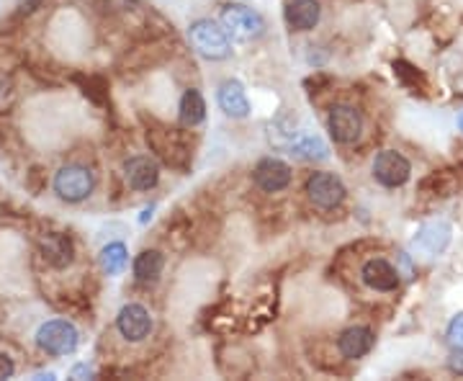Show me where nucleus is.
I'll return each mask as SVG.
<instances>
[{
    "label": "nucleus",
    "mask_w": 463,
    "mask_h": 381,
    "mask_svg": "<svg viewBox=\"0 0 463 381\" xmlns=\"http://www.w3.org/2000/svg\"><path fill=\"white\" fill-rule=\"evenodd\" d=\"M188 42L194 52L209 60V62H222L232 54L230 33L224 32L222 24H216L212 18H199L188 26Z\"/></svg>",
    "instance_id": "f257e3e1"
},
{
    "label": "nucleus",
    "mask_w": 463,
    "mask_h": 381,
    "mask_svg": "<svg viewBox=\"0 0 463 381\" xmlns=\"http://www.w3.org/2000/svg\"><path fill=\"white\" fill-rule=\"evenodd\" d=\"M36 348L47 353L52 358H62V356H72L78 346H80V332L70 322V319H47L39 325V330L33 335Z\"/></svg>",
    "instance_id": "f03ea898"
},
{
    "label": "nucleus",
    "mask_w": 463,
    "mask_h": 381,
    "mask_svg": "<svg viewBox=\"0 0 463 381\" xmlns=\"http://www.w3.org/2000/svg\"><path fill=\"white\" fill-rule=\"evenodd\" d=\"M52 188L57 194V199L67 201V204H80V201L90 199L96 191V173L88 166L80 163H67L57 173Z\"/></svg>",
    "instance_id": "7ed1b4c3"
},
{
    "label": "nucleus",
    "mask_w": 463,
    "mask_h": 381,
    "mask_svg": "<svg viewBox=\"0 0 463 381\" xmlns=\"http://www.w3.org/2000/svg\"><path fill=\"white\" fill-rule=\"evenodd\" d=\"M147 145L155 149V155L175 170H188L194 160V148L183 137L181 129H147Z\"/></svg>",
    "instance_id": "20e7f679"
},
{
    "label": "nucleus",
    "mask_w": 463,
    "mask_h": 381,
    "mask_svg": "<svg viewBox=\"0 0 463 381\" xmlns=\"http://www.w3.org/2000/svg\"><path fill=\"white\" fill-rule=\"evenodd\" d=\"M219 24L237 42H255V39H260L265 33V18L255 8L242 5V3L224 5L222 16H219Z\"/></svg>",
    "instance_id": "39448f33"
},
{
    "label": "nucleus",
    "mask_w": 463,
    "mask_h": 381,
    "mask_svg": "<svg viewBox=\"0 0 463 381\" xmlns=\"http://www.w3.org/2000/svg\"><path fill=\"white\" fill-rule=\"evenodd\" d=\"M371 173H373V181L381 183L383 188H402L412 178V163L397 149H381L373 157Z\"/></svg>",
    "instance_id": "423d86ee"
},
{
    "label": "nucleus",
    "mask_w": 463,
    "mask_h": 381,
    "mask_svg": "<svg viewBox=\"0 0 463 381\" xmlns=\"http://www.w3.org/2000/svg\"><path fill=\"white\" fill-rule=\"evenodd\" d=\"M304 191H307L309 201L315 204L317 209H322V212L337 209L347 196L345 183L340 181L335 173H322V170H319V173H312V176L307 178Z\"/></svg>",
    "instance_id": "0eeeda50"
},
{
    "label": "nucleus",
    "mask_w": 463,
    "mask_h": 381,
    "mask_svg": "<svg viewBox=\"0 0 463 381\" xmlns=\"http://www.w3.org/2000/svg\"><path fill=\"white\" fill-rule=\"evenodd\" d=\"M327 132H330L335 145H353L364 134V117L355 106L350 103H337L327 114Z\"/></svg>",
    "instance_id": "6e6552de"
},
{
    "label": "nucleus",
    "mask_w": 463,
    "mask_h": 381,
    "mask_svg": "<svg viewBox=\"0 0 463 381\" xmlns=\"http://www.w3.org/2000/svg\"><path fill=\"white\" fill-rule=\"evenodd\" d=\"M152 328H155V319H152V312H149L145 304H124L116 315V330L118 335L127 340V343H142L152 335Z\"/></svg>",
    "instance_id": "1a4fd4ad"
},
{
    "label": "nucleus",
    "mask_w": 463,
    "mask_h": 381,
    "mask_svg": "<svg viewBox=\"0 0 463 381\" xmlns=\"http://www.w3.org/2000/svg\"><path fill=\"white\" fill-rule=\"evenodd\" d=\"M291 178H294V170L288 163H283L279 157H265L260 160L255 170H252V181L255 186L263 191V194H279V191H286L291 186Z\"/></svg>",
    "instance_id": "9d476101"
},
{
    "label": "nucleus",
    "mask_w": 463,
    "mask_h": 381,
    "mask_svg": "<svg viewBox=\"0 0 463 381\" xmlns=\"http://www.w3.org/2000/svg\"><path fill=\"white\" fill-rule=\"evenodd\" d=\"M450 224L448 222H425L412 237V250L422 258H438L440 252H446L450 245Z\"/></svg>",
    "instance_id": "9b49d317"
},
{
    "label": "nucleus",
    "mask_w": 463,
    "mask_h": 381,
    "mask_svg": "<svg viewBox=\"0 0 463 381\" xmlns=\"http://www.w3.org/2000/svg\"><path fill=\"white\" fill-rule=\"evenodd\" d=\"M124 178H127L132 191L145 194V191H152L160 183V166L149 155H134L124 163Z\"/></svg>",
    "instance_id": "f8f14e48"
},
{
    "label": "nucleus",
    "mask_w": 463,
    "mask_h": 381,
    "mask_svg": "<svg viewBox=\"0 0 463 381\" xmlns=\"http://www.w3.org/2000/svg\"><path fill=\"white\" fill-rule=\"evenodd\" d=\"M39 252L50 268L62 271L75 261V243L65 233H44L39 237Z\"/></svg>",
    "instance_id": "ddd939ff"
},
{
    "label": "nucleus",
    "mask_w": 463,
    "mask_h": 381,
    "mask_svg": "<svg viewBox=\"0 0 463 381\" xmlns=\"http://www.w3.org/2000/svg\"><path fill=\"white\" fill-rule=\"evenodd\" d=\"M361 281L368 289H373V291L389 294V291H397L399 289V271L389 261H383V258H371L361 268Z\"/></svg>",
    "instance_id": "4468645a"
},
{
    "label": "nucleus",
    "mask_w": 463,
    "mask_h": 381,
    "mask_svg": "<svg viewBox=\"0 0 463 381\" xmlns=\"http://www.w3.org/2000/svg\"><path fill=\"white\" fill-rule=\"evenodd\" d=\"M216 103H219V109L230 119H248L250 111H252L245 85L240 83V81H234V78H230V81H224V83L219 85Z\"/></svg>",
    "instance_id": "2eb2a0df"
},
{
    "label": "nucleus",
    "mask_w": 463,
    "mask_h": 381,
    "mask_svg": "<svg viewBox=\"0 0 463 381\" xmlns=\"http://www.w3.org/2000/svg\"><path fill=\"white\" fill-rule=\"evenodd\" d=\"M376 343V335L371 328L365 325H355V328H347L345 332H340L337 338V350L345 361H361L364 356L371 353Z\"/></svg>",
    "instance_id": "dca6fc26"
},
{
    "label": "nucleus",
    "mask_w": 463,
    "mask_h": 381,
    "mask_svg": "<svg viewBox=\"0 0 463 381\" xmlns=\"http://www.w3.org/2000/svg\"><path fill=\"white\" fill-rule=\"evenodd\" d=\"M283 16L291 32H312L322 18V5L319 0H288Z\"/></svg>",
    "instance_id": "f3484780"
},
{
    "label": "nucleus",
    "mask_w": 463,
    "mask_h": 381,
    "mask_svg": "<svg viewBox=\"0 0 463 381\" xmlns=\"http://www.w3.org/2000/svg\"><path fill=\"white\" fill-rule=\"evenodd\" d=\"M163 271H165V255H163L160 250H142V252L134 258L132 273L134 281L139 283V286H152V283H157L160 281V276H163Z\"/></svg>",
    "instance_id": "a211bd4d"
},
{
    "label": "nucleus",
    "mask_w": 463,
    "mask_h": 381,
    "mask_svg": "<svg viewBox=\"0 0 463 381\" xmlns=\"http://www.w3.org/2000/svg\"><path fill=\"white\" fill-rule=\"evenodd\" d=\"M206 119V100L201 96L199 88H185L178 103V121H181L185 129H194L203 124Z\"/></svg>",
    "instance_id": "6ab92c4d"
},
{
    "label": "nucleus",
    "mask_w": 463,
    "mask_h": 381,
    "mask_svg": "<svg viewBox=\"0 0 463 381\" xmlns=\"http://www.w3.org/2000/svg\"><path fill=\"white\" fill-rule=\"evenodd\" d=\"M99 263L106 276H121L129 265V250L124 243H109L100 250Z\"/></svg>",
    "instance_id": "aec40b11"
},
{
    "label": "nucleus",
    "mask_w": 463,
    "mask_h": 381,
    "mask_svg": "<svg viewBox=\"0 0 463 381\" xmlns=\"http://www.w3.org/2000/svg\"><path fill=\"white\" fill-rule=\"evenodd\" d=\"M291 155H297L301 160H327L330 157V149L325 145V139L322 137H317V134H301L297 142L288 148Z\"/></svg>",
    "instance_id": "412c9836"
},
{
    "label": "nucleus",
    "mask_w": 463,
    "mask_h": 381,
    "mask_svg": "<svg viewBox=\"0 0 463 381\" xmlns=\"http://www.w3.org/2000/svg\"><path fill=\"white\" fill-rule=\"evenodd\" d=\"M72 81L80 85L85 99L93 100L96 106H106V100H109V83H106L103 75H75Z\"/></svg>",
    "instance_id": "4be33fe9"
},
{
    "label": "nucleus",
    "mask_w": 463,
    "mask_h": 381,
    "mask_svg": "<svg viewBox=\"0 0 463 381\" xmlns=\"http://www.w3.org/2000/svg\"><path fill=\"white\" fill-rule=\"evenodd\" d=\"M448 343L453 346L456 350H463V312L461 315H456L450 322H448V330H446Z\"/></svg>",
    "instance_id": "5701e85b"
},
{
    "label": "nucleus",
    "mask_w": 463,
    "mask_h": 381,
    "mask_svg": "<svg viewBox=\"0 0 463 381\" xmlns=\"http://www.w3.org/2000/svg\"><path fill=\"white\" fill-rule=\"evenodd\" d=\"M14 374H16V364H14V358H11V356H5V353H0V381L11 379Z\"/></svg>",
    "instance_id": "b1692460"
},
{
    "label": "nucleus",
    "mask_w": 463,
    "mask_h": 381,
    "mask_svg": "<svg viewBox=\"0 0 463 381\" xmlns=\"http://www.w3.org/2000/svg\"><path fill=\"white\" fill-rule=\"evenodd\" d=\"M448 368L453 371V374H458L463 376V350H456L450 358H448Z\"/></svg>",
    "instance_id": "393cba45"
},
{
    "label": "nucleus",
    "mask_w": 463,
    "mask_h": 381,
    "mask_svg": "<svg viewBox=\"0 0 463 381\" xmlns=\"http://www.w3.org/2000/svg\"><path fill=\"white\" fill-rule=\"evenodd\" d=\"M70 376H72V379H80V376H96V374H93V368H88L85 364H80L70 371Z\"/></svg>",
    "instance_id": "a878e982"
},
{
    "label": "nucleus",
    "mask_w": 463,
    "mask_h": 381,
    "mask_svg": "<svg viewBox=\"0 0 463 381\" xmlns=\"http://www.w3.org/2000/svg\"><path fill=\"white\" fill-rule=\"evenodd\" d=\"M39 173H42V170H39V167H33V170H32V176H33V178H39ZM29 188H32L33 194H39V191H42V188H44V183H42V181H33L32 186H29Z\"/></svg>",
    "instance_id": "bb28decb"
},
{
    "label": "nucleus",
    "mask_w": 463,
    "mask_h": 381,
    "mask_svg": "<svg viewBox=\"0 0 463 381\" xmlns=\"http://www.w3.org/2000/svg\"><path fill=\"white\" fill-rule=\"evenodd\" d=\"M458 127H461V132H463V114H461V119H458Z\"/></svg>",
    "instance_id": "cd10ccee"
}]
</instances>
